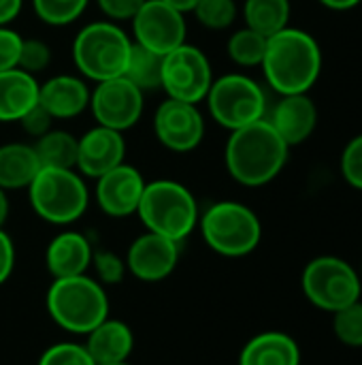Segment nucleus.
I'll return each mask as SVG.
<instances>
[{"instance_id": "obj_31", "label": "nucleus", "mask_w": 362, "mask_h": 365, "mask_svg": "<svg viewBox=\"0 0 362 365\" xmlns=\"http://www.w3.org/2000/svg\"><path fill=\"white\" fill-rule=\"evenodd\" d=\"M94 269V280H98L105 289L107 287H115L119 284L128 269H126V261L113 252V250H105V248H94V255H92V267Z\"/></svg>"}, {"instance_id": "obj_34", "label": "nucleus", "mask_w": 362, "mask_h": 365, "mask_svg": "<svg viewBox=\"0 0 362 365\" xmlns=\"http://www.w3.org/2000/svg\"><path fill=\"white\" fill-rule=\"evenodd\" d=\"M341 175L352 188L362 190V133L341 152Z\"/></svg>"}, {"instance_id": "obj_36", "label": "nucleus", "mask_w": 362, "mask_h": 365, "mask_svg": "<svg viewBox=\"0 0 362 365\" xmlns=\"http://www.w3.org/2000/svg\"><path fill=\"white\" fill-rule=\"evenodd\" d=\"M145 0H96L98 9L109 17V21H130Z\"/></svg>"}, {"instance_id": "obj_10", "label": "nucleus", "mask_w": 362, "mask_h": 365, "mask_svg": "<svg viewBox=\"0 0 362 365\" xmlns=\"http://www.w3.org/2000/svg\"><path fill=\"white\" fill-rule=\"evenodd\" d=\"M213 83L211 62L196 45H179L162 56V83L160 88L169 98L198 105L205 101Z\"/></svg>"}, {"instance_id": "obj_13", "label": "nucleus", "mask_w": 362, "mask_h": 365, "mask_svg": "<svg viewBox=\"0 0 362 365\" xmlns=\"http://www.w3.org/2000/svg\"><path fill=\"white\" fill-rule=\"evenodd\" d=\"M158 141L171 152H192L205 137V118L196 105L166 98L154 115Z\"/></svg>"}, {"instance_id": "obj_6", "label": "nucleus", "mask_w": 362, "mask_h": 365, "mask_svg": "<svg viewBox=\"0 0 362 365\" xmlns=\"http://www.w3.org/2000/svg\"><path fill=\"white\" fill-rule=\"evenodd\" d=\"M198 229L205 244L220 257L239 259L252 255L262 240V225L256 212L239 201H218L209 205Z\"/></svg>"}, {"instance_id": "obj_18", "label": "nucleus", "mask_w": 362, "mask_h": 365, "mask_svg": "<svg viewBox=\"0 0 362 365\" xmlns=\"http://www.w3.org/2000/svg\"><path fill=\"white\" fill-rule=\"evenodd\" d=\"M94 246L87 235L79 231L58 233L45 250V267L53 280L83 276L92 267Z\"/></svg>"}, {"instance_id": "obj_1", "label": "nucleus", "mask_w": 362, "mask_h": 365, "mask_svg": "<svg viewBox=\"0 0 362 365\" xmlns=\"http://www.w3.org/2000/svg\"><path fill=\"white\" fill-rule=\"evenodd\" d=\"M322 62V47L316 36L288 26L267 38L260 66L267 83L284 96L309 92L320 79Z\"/></svg>"}, {"instance_id": "obj_19", "label": "nucleus", "mask_w": 362, "mask_h": 365, "mask_svg": "<svg viewBox=\"0 0 362 365\" xmlns=\"http://www.w3.org/2000/svg\"><path fill=\"white\" fill-rule=\"evenodd\" d=\"M90 88L75 75H55L38 86V105L53 120H70L90 107Z\"/></svg>"}, {"instance_id": "obj_8", "label": "nucleus", "mask_w": 362, "mask_h": 365, "mask_svg": "<svg viewBox=\"0 0 362 365\" xmlns=\"http://www.w3.org/2000/svg\"><path fill=\"white\" fill-rule=\"evenodd\" d=\"M205 101L211 118L228 130L267 118V94L262 86L241 73H228L213 79Z\"/></svg>"}, {"instance_id": "obj_2", "label": "nucleus", "mask_w": 362, "mask_h": 365, "mask_svg": "<svg viewBox=\"0 0 362 365\" xmlns=\"http://www.w3.org/2000/svg\"><path fill=\"white\" fill-rule=\"evenodd\" d=\"M290 148L267 118L230 130L224 163L235 182L258 188L273 182L288 163Z\"/></svg>"}, {"instance_id": "obj_5", "label": "nucleus", "mask_w": 362, "mask_h": 365, "mask_svg": "<svg viewBox=\"0 0 362 365\" xmlns=\"http://www.w3.org/2000/svg\"><path fill=\"white\" fill-rule=\"evenodd\" d=\"M26 190L34 214L55 227L77 222L90 205L83 175L75 169L41 167Z\"/></svg>"}, {"instance_id": "obj_23", "label": "nucleus", "mask_w": 362, "mask_h": 365, "mask_svg": "<svg viewBox=\"0 0 362 365\" xmlns=\"http://www.w3.org/2000/svg\"><path fill=\"white\" fill-rule=\"evenodd\" d=\"M41 171L36 152L28 143H4L0 145V188L19 190L28 188Z\"/></svg>"}, {"instance_id": "obj_9", "label": "nucleus", "mask_w": 362, "mask_h": 365, "mask_svg": "<svg viewBox=\"0 0 362 365\" xmlns=\"http://www.w3.org/2000/svg\"><path fill=\"white\" fill-rule=\"evenodd\" d=\"M301 287L309 304L324 312H337L362 295L361 274L339 257H318L303 269Z\"/></svg>"}, {"instance_id": "obj_24", "label": "nucleus", "mask_w": 362, "mask_h": 365, "mask_svg": "<svg viewBox=\"0 0 362 365\" xmlns=\"http://www.w3.org/2000/svg\"><path fill=\"white\" fill-rule=\"evenodd\" d=\"M290 13H292L290 0H245L243 2L245 26L267 38L290 26Z\"/></svg>"}, {"instance_id": "obj_16", "label": "nucleus", "mask_w": 362, "mask_h": 365, "mask_svg": "<svg viewBox=\"0 0 362 365\" xmlns=\"http://www.w3.org/2000/svg\"><path fill=\"white\" fill-rule=\"evenodd\" d=\"M126 158V141L124 133L96 124L90 128L77 145V167L85 178H100L107 171L122 165Z\"/></svg>"}, {"instance_id": "obj_40", "label": "nucleus", "mask_w": 362, "mask_h": 365, "mask_svg": "<svg viewBox=\"0 0 362 365\" xmlns=\"http://www.w3.org/2000/svg\"><path fill=\"white\" fill-rule=\"evenodd\" d=\"M318 2L331 11H350V9H356L362 0H318Z\"/></svg>"}, {"instance_id": "obj_43", "label": "nucleus", "mask_w": 362, "mask_h": 365, "mask_svg": "<svg viewBox=\"0 0 362 365\" xmlns=\"http://www.w3.org/2000/svg\"><path fill=\"white\" fill-rule=\"evenodd\" d=\"M105 365H130L128 361H119V364H105Z\"/></svg>"}, {"instance_id": "obj_17", "label": "nucleus", "mask_w": 362, "mask_h": 365, "mask_svg": "<svg viewBox=\"0 0 362 365\" xmlns=\"http://www.w3.org/2000/svg\"><path fill=\"white\" fill-rule=\"evenodd\" d=\"M318 105L309 96L303 94H284L271 109L267 118L277 135L288 143V148L305 143L318 128Z\"/></svg>"}, {"instance_id": "obj_28", "label": "nucleus", "mask_w": 362, "mask_h": 365, "mask_svg": "<svg viewBox=\"0 0 362 365\" xmlns=\"http://www.w3.org/2000/svg\"><path fill=\"white\" fill-rule=\"evenodd\" d=\"M90 0H32L36 17L47 26H68L83 15Z\"/></svg>"}, {"instance_id": "obj_29", "label": "nucleus", "mask_w": 362, "mask_h": 365, "mask_svg": "<svg viewBox=\"0 0 362 365\" xmlns=\"http://www.w3.org/2000/svg\"><path fill=\"white\" fill-rule=\"evenodd\" d=\"M196 21L209 30H226L237 19V2L235 0H198L192 9Z\"/></svg>"}, {"instance_id": "obj_30", "label": "nucleus", "mask_w": 362, "mask_h": 365, "mask_svg": "<svg viewBox=\"0 0 362 365\" xmlns=\"http://www.w3.org/2000/svg\"><path fill=\"white\" fill-rule=\"evenodd\" d=\"M333 331L346 346H362V302H354L333 314Z\"/></svg>"}, {"instance_id": "obj_21", "label": "nucleus", "mask_w": 362, "mask_h": 365, "mask_svg": "<svg viewBox=\"0 0 362 365\" xmlns=\"http://www.w3.org/2000/svg\"><path fill=\"white\" fill-rule=\"evenodd\" d=\"M38 81L21 68L0 73V122H19L38 103Z\"/></svg>"}, {"instance_id": "obj_32", "label": "nucleus", "mask_w": 362, "mask_h": 365, "mask_svg": "<svg viewBox=\"0 0 362 365\" xmlns=\"http://www.w3.org/2000/svg\"><path fill=\"white\" fill-rule=\"evenodd\" d=\"M36 365H96L87 355L83 344L77 342H58L45 349Z\"/></svg>"}, {"instance_id": "obj_35", "label": "nucleus", "mask_w": 362, "mask_h": 365, "mask_svg": "<svg viewBox=\"0 0 362 365\" xmlns=\"http://www.w3.org/2000/svg\"><path fill=\"white\" fill-rule=\"evenodd\" d=\"M21 41H23V36L19 32L11 30L6 26H0V73L17 66Z\"/></svg>"}, {"instance_id": "obj_25", "label": "nucleus", "mask_w": 362, "mask_h": 365, "mask_svg": "<svg viewBox=\"0 0 362 365\" xmlns=\"http://www.w3.org/2000/svg\"><path fill=\"white\" fill-rule=\"evenodd\" d=\"M77 145L79 139L68 130L51 128L34 141V152L41 167L51 169H75L77 167Z\"/></svg>"}, {"instance_id": "obj_11", "label": "nucleus", "mask_w": 362, "mask_h": 365, "mask_svg": "<svg viewBox=\"0 0 362 365\" xmlns=\"http://www.w3.org/2000/svg\"><path fill=\"white\" fill-rule=\"evenodd\" d=\"M143 92L124 75L98 81L90 92V111L96 124L124 133L132 128L143 115Z\"/></svg>"}, {"instance_id": "obj_22", "label": "nucleus", "mask_w": 362, "mask_h": 365, "mask_svg": "<svg viewBox=\"0 0 362 365\" xmlns=\"http://www.w3.org/2000/svg\"><path fill=\"white\" fill-rule=\"evenodd\" d=\"M239 365H301V349L284 331H262L243 346Z\"/></svg>"}, {"instance_id": "obj_12", "label": "nucleus", "mask_w": 362, "mask_h": 365, "mask_svg": "<svg viewBox=\"0 0 362 365\" xmlns=\"http://www.w3.org/2000/svg\"><path fill=\"white\" fill-rule=\"evenodd\" d=\"M186 13L162 0H145L132 21L134 43L164 56L186 43Z\"/></svg>"}, {"instance_id": "obj_7", "label": "nucleus", "mask_w": 362, "mask_h": 365, "mask_svg": "<svg viewBox=\"0 0 362 365\" xmlns=\"http://www.w3.org/2000/svg\"><path fill=\"white\" fill-rule=\"evenodd\" d=\"M132 41L115 21H92L73 41V60L81 77L98 83L122 77Z\"/></svg>"}, {"instance_id": "obj_41", "label": "nucleus", "mask_w": 362, "mask_h": 365, "mask_svg": "<svg viewBox=\"0 0 362 365\" xmlns=\"http://www.w3.org/2000/svg\"><path fill=\"white\" fill-rule=\"evenodd\" d=\"M162 2H166L169 6H173V9L181 11V13H192L194 4H196L198 0H162Z\"/></svg>"}, {"instance_id": "obj_38", "label": "nucleus", "mask_w": 362, "mask_h": 365, "mask_svg": "<svg viewBox=\"0 0 362 365\" xmlns=\"http://www.w3.org/2000/svg\"><path fill=\"white\" fill-rule=\"evenodd\" d=\"M15 269V244L11 235L0 229V287L11 278Z\"/></svg>"}, {"instance_id": "obj_4", "label": "nucleus", "mask_w": 362, "mask_h": 365, "mask_svg": "<svg viewBox=\"0 0 362 365\" xmlns=\"http://www.w3.org/2000/svg\"><path fill=\"white\" fill-rule=\"evenodd\" d=\"M137 214L147 231L179 244L198 227L201 218L194 195L175 180H156L145 184Z\"/></svg>"}, {"instance_id": "obj_15", "label": "nucleus", "mask_w": 362, "mask_h": 365, "mask_svg": "<svg viewBox=\"0 0 362 365\" xmlns=\"http://www.w3.org/2000/svg\"><path fill=\"white\" fill-rule=\"evenodd\" d=\"M145 180L139 169L132 165H117L115 169L107 171L105 175L96 178V188L94 197L98 207L111 216V218H128L137 214L143 190H145Z\"/></svg>"}, {"instance_id": "obj_3", "label": "nucleus", "mask_w": 362, "mask_h": 365, "mask_svg": "<svg viewBox=\"0 0 362 365\" xmlns=\"http://www.w3.org/2000/svg\"><path fill=\"white\" fill-rule=\"evenodd\" d=\"M45 306L60 329L77 336H87L109 319L111 310L107 289L90 274L53 280L45 295Z\"/></svg>"}, {"instance_id": "obj_26", "label": "nucleus", "mask_w": 362, "mask_h": 365, "mask_svg": "<svg viewBox=\"0 0 362 365\" xmlns=\"http://www.w3.org/2000/svg\"><path fill=\"white\" fill-rule=\"evenodd\" d=\"M124 77L130 79L143 94L158 90L162 83V56L132 41Z\"/></svg>"}, {"instance_id": "obj_33", "label": "nucleus", "mask_w": 362, "mask_h": 365, "mask_svg": "<svg viewBox=\"0 0 362 365\" xmlns=\"http://www.w3.org/2000/svg\"><path fill=\"white\" fill-rule=\"evenodd\" d=\"M49 62H51V49L45 41H41V38H23L21 41L17 68L36 77V73H43L49 66Z\"/></svg>"}, {"instance_id": "obj_14", "label": "nucleus", "mask_w": 362, "mask_h": 365, "mask_svg": "<svg viewBox=\"0 0 362 365\" xmlns=\"http://www.w3.org/2000/svg\"><path fill=\"white\" fill-rule=\"evenodd\" d=\"M126 269L141 282L166 280L179 263V242L145 231L126 250Z\"/></svg>"}, {"instance_id": "obj_39", "label": "nucleus", "mask_w": 362, "mask_h": 365, "mask_svg": "<svg viewBox=\"0 0 362 365\" xmlns=\"http://www.w3.org/2000/svg\"><path fill=\"white\" fill-rule=\"evenodd\" d=\"M23 6V0H0V26L11 24Z\"/></svg>"}, {"instance_id": "obj_42", "label": "nucleus", "mask_w": 362, "mask_h": 365, "mask_svg": "<svg viewBox=\"0 0 362 365\" xmlns=\"http://www.w3.org/2000/svg\"><path fill=\"white\" fill-rule=\"evenodd\" d=\"M9 212H11V205H9L6 190L0 188V229L4 227V222H6V218H9Z\"/></svg>"}, {"instance_id": "obj_37", "label": "nucleus", "mask_w": 362, "mask_h": 365, "mask_svg": "<svg viewBox=\"0 0 362 365\" xmlns=\"http://www.w3.org/2000/svg\"><path fill=\"white\" fill-rule=\"evenodd\" d=\"M19 124H21V128H23L30 137L38 139V137H43L45 133H49V130L53 128V118L36 103V105L19 120Z\"/></svg>"}, {"instance_id": "obj_20", "label": "nucleus", "mask_w": 362, "mask_h": 365, "mask_svg": "<svg viewBox=\"0 0 362 365\" xmlns=\"http://www.w3.org/2000/svg\"><path fill=\"white\" fill-rule=\"evenodd\" d=\"M85 351L96 365L128 361L134 349L132 329L119 319H105L85 336Z\"/></svg>"}, {"instance_id": "obj_27", "label": "nucleus", "mask_w": 362, "mask_h": 365, "mask_svg": "<svg viewBox=\"0 0 362 365\" xmlns=\"http://www.w3.org/2000/svg\"><path fill=\"white\" fill-rule=\"evenodd\" d=\"M226 51L228 58L237 64V66H260L265 51H267V36L258 34L252 28H241L235 30L226 43Z\"/></svg>"}]
</instances>
